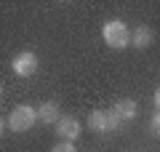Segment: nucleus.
<instances>
[{
	"instance_id": "f257e3e1",
	"label": "nucleus",
	"mask_w": 160,
	"mask_h": 152,
	"mask_svg": "<svg viewBox=\"0 0 160 152\" xmlns=\"http://www.w3.org/2000/svg\"><path fill=\"white\" fill-rule=\"evenodd\" d=\"M3 123H6L13 134H22V131H29L35 123H40V120H38V109L35 107L19 104V107H13L11 112H8V120H3Z\"/></svg>"
},
{
	"instance_id": "f03ea898",
	"label": "nucleus",
	"mask_w": 160,
	"mask_h": 152,
	"mask_svg": "<svg viewBox=\"0 0 160 152\" xmlns=\"http://www.w3.org/2000/svg\"><path fill=\"white\" fill-rule=\"evenodd\" d=\"M102 38H104V43H107L109 48L120 51V48H128V45H131V29L123 22L112 19V22H107L102 27Z\"/></svg>"
},
{
	"instance_id": "7ed1b4c3",
	"label": "nucleus",
	"mask_w": 160,
	"mask_h": 152,
	"mask_svg": "<svg viewBox=\"0 0 160 152\" xmlns=\"http://www.w3.org/2000/svg\"><path fill=\"white\" fill-rule=\"evenodd\" d=\"M88 125H91L93 134H109V131L118 128V120H115V115L109 112V109H93L91 115H88Z\"/></svg>"
},
{
	"instance_id": "20e7f679",
	"label": "nucleus",
	"mask_w": 160,
	"mask_h": 152,
	"mask_svg": "<svg viewBox=\"0 0 160 152\" xmlns=\"http://www.w3.org/2000/svg\"><path fill=\"white\" fill-rule=\"evenodd\" d=\"M38 56H35L32 51H22V53H16V56L11 59V69L19 75V78H29V75L38 72Z\"/></svg>"
},
{
	"instance_id": "39448f33",
	"label": "nucleus",
	"mask_w": 160,
	"mask_h": 152,
	"mask_svg": "<svg viewBox=\"0 0 160 152\" xmlns=\"http://www.w3.org/2000/svg\"><path fill=\"white\" fill-rule=\"evenodd\" d=\"M53 128H56V134L62 136V139L75 141V139L80 136V131H83V123H80L78 118H72V115H64V118L59 120V123L53 125Z\"/></svg>"
},
{
	"instance_id": "423d86ee",
	"label": "nucleus",
	"mask_w": 160,
	"mask_h": 152,
	"mask_svg": "<svg viewBox=\"0 0 160 152\" xmlns=\"http://www.w3.org/2000/svg\"><path fill=\"white\" fill-rule=\"evenodd\" d=\"M109 112L115 115V120L118 123H126V120H133L136 118V112H139V107H136V101L133 99H118L112 104V109Z\"/></svg>"
},
{
	"instance_id": "0eeeda50",
	"label": "nucleus",
	"mask_w": 160,
	"mask_h": 152,
	"mask_svg": "<svg viewBox=\"0 0 160 152\" xmlns=\"http://www.w3.org/2000/svg\"><path fill=\"white\" fill-rule=\"evenodd\" d=\"M64 118V115H62V109H59V101H43V104H40V107H38V120H40V123H51V125H56L59 123V120H62Z\"/></svg>"
},
{
	"instance_id": "6e6552de",
	"label": "nucleus",
	"mask_w": 160,
	"mask_h": 152,
	"mask_svg": "<svg viewBox=\"0 0 160 152\" xmlns=\"http://www.w3.org/2000/svg\"><path fill=\"white\" fill-rule=\"evenodd\" d=\"M152 40H155V32H152V27H147V24H142V27H136L131 32V45L133 48H149Z\"/></svg>"
},
{
	"instance_id": "1a4fd4ad",
	"label": "nucleus",
	"mask_w": 160,
	"mask_h": 152,
	"mask_svg": "<svg viewBox=\"0 0 160 152\" xmlns=\"http://www.w3.org/2000/svg\"><path fill=\"white\" fill-rule=\"evenodd\" d=\"M149 131H152L155 136H160V112H158V115L152 118V125H149Z\"/></svg>"
},
{
	"instance_id": "9d476101",
	"label": "nucleus",
	"mask_w": 160,
	"mask_h": 152,
	"mask_svg": "<svg viewBox=\"0 0 160 152\" xmlns=\"http://www.w3.org/2000/svg\"><path fill=\"white\" fill-rule=\"evenodd\" d=\"M51 152H78V149H75V147H72V144L67 141V144H56V147H53Z\"/></svg>"
},
{
	"instance_id": "9b49d317",
	"label": "nucleus",
	"mask_w": 160,
	"mask_h": 152,
	"mask_svg": "<svg viewBox=\"0 0 160 152\" xmlns=\"http://www.w3.org/2000/svg\"><path fill=\"white\" fill-rule=\"evenodd\" d=\"M152 101H155V107H158V112H160V85L155 88V96H152Z\"/></svg>"
}]
</instances>
